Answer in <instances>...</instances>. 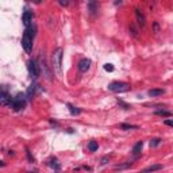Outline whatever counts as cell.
<instances>
[{"mask_svg": "<svg viewBox=\"0 0 173 173\" xmlns=\"http://www.w3.org/2000/svg\"><path fill=\"white\" fill-rule=\"evenodd\" d=\"M22 20H23V24L27 27H30L31 22H33V14L28 11V9H26L24 12H23V16H22Z\"/></svg>", "mask_w": 173, "mask_h": 173, "instance_id": "52a82bcc", "label": "cell"}, {"mask_svg": "<svg viewBox=\"0 0 173 173\" xmlns=\"http://www.w3.org/2000/svg\"><path fill=\"white\" fill-rule=\"evenodd\" d=\"M60 4L64 5V7H66V5L69 4V1H62V0H61V1H60Z\"/></svg>", "mask_w": 173, "mask_h": 173, "instance_id": "d4e9b609", "label": "cell"}, {"mask_svg": "<svg viewBox=\"0 0 173 173\" xmlns=\"http://www.w3.org/2000/svg\"><path fill=\"white\" fill-rule=\"evenodd\" d=\"M164 93H165L164 89H150V91H149V96L155 98V96H161V95H164Z\"/></svg>", "mask_w": 173, "mask_h": 173, "instance_id": "4fadbf2b", "label": "cell"}, {"mask_svg": "<svg viewBox=\"0 0 173 173\" xmlns=\"http://www.w3.org/2000/svg\"><path fill=\"white\" fill-rule=\"evenodd\" d=\"M162 169V165L160 164H154V165H150V166H147V168L142 169L139 173H153V172H157V170H160Z\"/></svg>", "mask_w": 173, "mask_h": 173, "instance_id": "30bf717a", "label": "cell"}, {"mask_svg": "<svg viewBox=\"0 0 173 173\" xmlns=\"http://www.w3.org/2000/svg\"><path fill=\"white\" fill-rule=\"evenodd\" d=\"M68 108H69V112H71L72 115H79L81 112L80 108H77V107H73L72 104H68Z\"/></svg>", "mask_w": 173, "mask_h": 173, "instance_id": "5bb4252c", "label": "cell"}, {"mask_svg": "<svg viewBox=\"0 0 173 173\" xmlns=\"http://www.w3.org/2000/svg\"><path fill=\"white\" fill-rule=\"evenodd\" d=\"M91 66V60L89 58H83L79 62V71L80 72H87Z\"/></svg>", "mask_w": 173, "mask_h": 173, "instance_id": "ba28073f", "label": "cell"}, {"mask_svg": "<svg viewBox=\"0 0 173 173\" xmlns=\"http://www.w3.org/2000/svg\"><path fill=\"white\" fill-rule=\"evenodd\" d=\"M120 129L122 130H137L138 129V126H134V124H120Z\"/></svg>", "mask_w": 173, "mask_h": 173, "instance_id": "ac0fdd59", "label": "cell"}, {"mask_svg": "<svg viewBox=\"0 0 173 173\" xmlns=\"http://www.w3.org/2000/svg\"><path fill=\"white\" fill-rule=\"evenodd\" d=\"M155 115H160V116H165V118H169L172 116V112L170 111H165V110H160V111H155Z\"/></svg>", "mask_w": 173, "mask_h": 173, "instance_id": "2e32d148", "label": "cell"}, {"mask_svg": "<svg viewBox=\"0 0 173 173\" xmlns=\"http://www.w3.org/2000/svg\"><path fill=\"white\" fill-rule=\"evenodd\" d=\"M0 102H1V104H3V106H9V104H11V102H12L11 95H9V93L5 91V88H3V91H1V95H0Z\"/></svg>", "mask_w": 173, "mask_h": 173, "instance_id": "8992f818", "label": "cell"}, {"mask_svg": "<svg viewBox=\"0 0 173 173\" xmlns=\"http://www.w3.org/2000/svg\"><path fill=\"white\" fill-rule=\"evenodd\" d=\"M142 146H143V142L142 141H139V142H137L135 145H134L133 147V154L134 155H138L139 153H141V150H142Z\"/></svg>", "mask_w": 173, "mask_h": 173, "instance_id": "7c38bea8", "label": "cell"}, {"mask_svg": "<svg viewBox=\"0 0 173 173\" xmlns=\"http://www.w3.org/2000/svg\"><path fill=\"white\" fill-rule=\"evenodd\" d=\"M26 104V98H24V95L23 93H18L16 95V98H12V102L9 104L11 108H14L15 111H20L23 107Z\"/></svg>", "mask_w": 173, "mask_h": 173, "instance_id": "277c9868", "label": "cell"}, {"mask_svg": "<svg viewBox=\"0 0 173 173\" xmlns=\"http://www.w3.org/2000/svg\"><path fill=\"white\" fill-rule=\"evenodd\" d=\"M38 87L37 84H33V85H30V88L27 89V96L28 98H33L34 95H35V88Z\"/></svg>", "mask_w": 173, "mask_h": 173, "instance_id": "9a60e30c", "label": "cell"}, {"mask_svg": "<svg viewBox=\"0 0 173 173\" xmlns=\"http://www.w3.org/2000/svg\"><path fill=\"white\" fill-rule=\"evenodd\" d=\"M99 8V4L96 3V1H88V9H89V12L92 14H96V11H98Z\"/></svg>", "mask_w": 173, "mask_h": 173, "instance_id": "8fae6325", "label": "cell"}, {"mask_svg": "<svg viewBox=\"0 0 173 173\" xmlns=\"http://www.w3.org/2000/svg\"><path fill=\"white\" fill-rule=\"evenodd\" d=\"M131 166V162H126V164H122V165H115V169H126Z\"/></svg>", "mask_w": 173, "mask_h": 173, "instance_id": "ffe728a7", "label": "cell"}, {"mask_svg": "<svg viewBox=\"0 0 173 173\" xmlns=\"http://www.w3.org/2000/svg\"><path fill=\"white\" fill-rule=\"evenodd\" d=\"M62 58H64V50L62 47L54 50L53 57H52V62H53V69L58 76L62 75Z\"/></svg>", "mask_w": 173, "mask_h": 173, "instance_id": "6da1fadb", "label": "cell"}, {"mask_svg": "<svg viewBox=\"0 0 173 173\" xmlns=\"http://www.w3.org/2000/svg\"><path fill=\"white\" fill-rule=\"evenodd\" d=\"M27 68H28V73H30L31 79H38L41 72H39V65L37 64L35 60H30L27 62Z\"/></svg>", "mask_w": 173, "mask_h": 173, "instance_id": "5b68a950", "label": "cell"}, {"mask_svg": "<svg viewBox=\"0 0 173 173\" xmlns=\"http://www.w3.org/2000/svg\"><path fill=\"white\" fill-rule=\"evenodd\" d=\"M104 71H107V72H112V71H114V66H112L111 64H106V65H104Z\"/></svg>", "mask_w": 173, "mask_h": 173, "instance_id": "7402d4cb", "label": "cell"}, {"mask_svg": "<svg viewBox=\"0 0 173 173\" xmlns=\"http://www.w3.org/2000/svg\"><path fill=\"white\" fill-rule=\"evenodd\" d=\"M135 16H137V22L138 24L141 27H143L145 24H146V18H145V15L142 14V11L139 8H135Z\"/></svg>", "mask_w": 173, "mask_h": 173, "instance_id": "9c48e42d", "label": "cell"}, {"mask_svg": "<svg viewBox=\"0 0 173 173\" xmlns=\"http://www.w3.org/2000/svg\"><path fill=\"white\" fill-rule=\"evenodd\" d=\"M33 39H34V30L30 26L24 30L22 38V46L26 53H31V50H33Z\"/></svg>", "mask_w": 173, "mask_h": 173, "instance_id": "7a4b0ae2", "label": "cell"}, {"mask_svg": "<svg viewBox=\"0 0 173 173\" xmlns=\"http://www.w3.org/2000/svg\"><path fill=\"white\" fill-rule=\"evenodd\" d=\"M108 160H110V158H108V157L106 155V157H103V158H102V162H100V164H102V165H106Z\"/></svg>", "mask_w": 173, "mask_h": 173, "instance_id": "cb8c5ba5", "label": "cell"}, {"mask_svg": "<svg viewBox=\"0 0 173 173\" xmlns=\"http://www.w3.org/2000/svg\"><path fill=\"white\" fill-rule=\"evenodd\" d=\"M118 104H119V106H122V107H123L124 110H129V108H130V106H129V104H126V103H124V102H122V100H119V99H118Z\"/></svg>", "mask_w": 173, "mask_h": 173, "instance_id": "44dd1931", "label": "cell"}, {"mask_svg": "<svg viewBox=\"0 0 173 173\" xmlns=\"http://www.w3.org/2000/svg\"><path fill=\"white\" fill-rule=\"evenodd\" d=\"M108 89L111 91V92H126V91H129L130 89V85L127 83H123V81H112L108 84Z\"/></svg>", "mask_w": 173, "mask_h": 173, "instance_id": "3957f363", "label": "cell"}, {"mask_svg": "<svg viewBox=\"0 0 173 173\" xmlns=\"http://www.w3.org/2000/svg\"><path fill=\"white\" fill-rule=\"evenodd\" d=\"M160 143H161L160 138H154V139H151V141H150V146L151 147H155V146H158Z\"/></svg>", "mask_w": 173, "mask_h": 173, "instance_id": "d6986e66", "label": "cell"}, {"mask_svg": "<svg viewBox=\"0 0 173 173\" xmlns=\"http://www.w3.org/2000/svg\"><path fill=\"white\" fill-rule=\"evenodd\" d=\"M164 123L166 124V126H170V127H173V120L172 119H165Z\"/></svg>", "mask_w": 173, "mask_h": 173, "instance_id": "603a6c76", "label": "cell"}, {"mask_svg": "<svg viewBox=\"0 0 173 173\" xmlns=\"http://www.w3.org/2000/svg\"><path fill=\"white\" fill-rule=\"evenodd\" d=\"M98 147H99V145H98V142H96V141H91V142L88 143L89 151H96V150H98Z\"/></svg>", "mask_w": 173, "mask_h": 173, "instance_id": "e0dca14e", "label": "cell"}]
</instances>
